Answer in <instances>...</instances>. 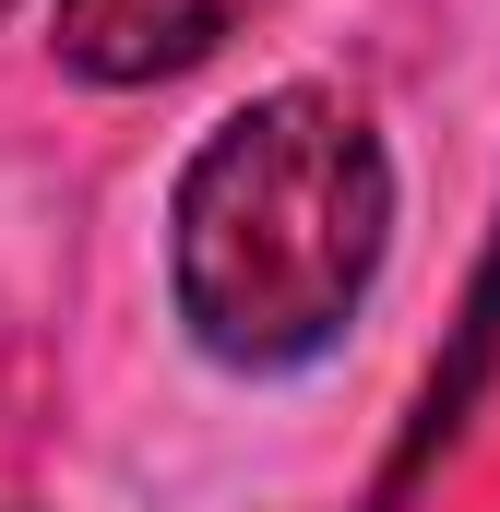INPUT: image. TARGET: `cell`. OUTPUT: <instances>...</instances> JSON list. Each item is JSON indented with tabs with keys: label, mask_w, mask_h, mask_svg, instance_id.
<instances>
[{
	"label": "cell",
	"mask_w": 500,
	"mask_h": 512,
	"mask_svg": "<svg viewBox=\"0 0 500 512\" xmlns=\"http://www.w3.org/2000/svg\"><path fill=\"white\" fill-rule=\"evenodd\" d=\"M262 0H60V60L84 84H167L215 60Z\"/></svg>",
	"instance_id": "2"
},
{
	"label": "cell",
	"mask_w": 500,
	"mask_h": 512,
	"mask_svg": "<svg viewBox=\"0 0 500 512\" xmlns=\"http://www.w3.org/2000/svg\"><path fill=\"white\" fill-rule=\"evenodd\" d=\"M0 12H12V0H0Z\"/></svg>",
	"instance_id": "3"
},
{
	"label": "cell",
	"mask_w": 500,
	"mask_h": 512,
	"mask_svg": "<svg viewBox=\"0 0 500 512\" xmlns=\"http://www.w3.org/2000/svg\"><path fill=\"white\" fill-rule=\"evenodd\" d=\"M381 239V131L322 84H274L179 167V322L227 370H298L358 322Z\"/></svg>",
	"instance_id": "1"
}]
</instances>
